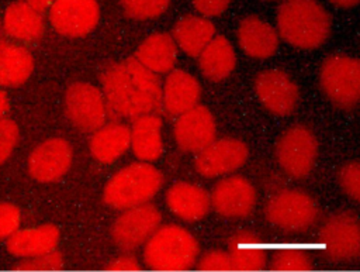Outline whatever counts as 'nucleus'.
Wrapping results in <instances>:
<instances>
[{
  "mask_svg": "<svg viewBox=\"0 0 360 272\" xmlns=\"http://www.w3.org/2000/svg\"><path fill=\"white\" fill-rule=\"evenodd\" d=\"M21 214L17 206L11 203H0V241L8 240L18 228Z\"/></svg>",
  "mask_w": 360,
  "mask_h": 272,
  "instance_id": "34",
  "label": "nucleus"
},
{
  "mask_svg": "<svg viewBox=\"0 0 360 272\" xmlns=\"http://www.w3.org/2000/svg\"><path fill=\"white\" fill-rule=\"evenodd\" d=\"M193 4L204 17H217L228 8L231 0H193Z\"/></svg>",
  "mask_w": 360,
  "mask_h": 272,
  "instance_id": "36",
  "label": "nucleus"
},
{
  "mask_svg": "<svg viewBox=\"0 0 360 272\" xmlns=\"http://www.w3.org/2000/svg\"><path fill=\"white\" fill-rule=\"evenodd\" d=\"M198 252V242L190 231L166 224L159 225L143 245V262L152 271H188L195 265Z\"/></svg>",
  "mask_w": 360,
  "mask_h": 272,
  "instance_id": "3",
  "label": "nucleus"
},
{
  "mask_svg": "<svg viewBox=\"0 0 360 272\" xmlns=\"http://www.w3.org/2000/svg\"><path fill=\"white\" fill-rule=\"evenodd\" d=\"M72 158V147L66 140L51 138L30 154L28 172L38 182H55L69 171Z\"/></svg>",
  "mask_w": 360,
  "mask_h": 272,
  "instance_id": "15",
  "label": "nucleus"
},
{
  "mask_svg": "<svg viewBox=\"0 0 360 272\" xmlns=\"http://www.w3.org/2000/svg\"><path fill=\"white\" fill-rule=\"evenodd\" d=\"M59 242V230L53 224L31 228H18L7 240V251L17 258H34L55 251Z\"/></svg>",
  "mask_w": 360,
  "mask_h": 272,
  "instance_id": "20",
  "label": "nucleus"
},
{
  "mask_svg": "<svg viewBox=\"0 0 360 272\" xmlns=\"http://www.w3.org/2000/svg\"><path fill=\"white\" fill-rule=\"evenodd\" d=\"M255 90L263 106L276 116H288L297 107L298 87L283 70L260 72L255 79Z\"/></svg>",
  "mask_w": 360,
  "mask_h": 272,
  "instance_id": "14",
  "label": "nucleus"
},
{
  "mask_svg": "<svg viewBox=\"0 0 360 272\" xmlns=\"http://www.w3.org/2000/svg\"><path fill=\"white\" fill-rule=\"evenodd\" d=\"M131 147V128L122 123H104L93 131L90 140L91 155L101 163H112Z\"/></svg>",
  "mask_w": 360,
  "mask_h": 272,
  "instance_id": "21",
  "label": "nucleus"
},
{
  "mask_svg": "<svg viewBox=\"0 0 360 272\" xmlns=\"http://www.w3.org/2000/svg\"><path fill=\"white\" fill-rule=\"evenodd\" d=\"M107 271H139L141 265L138 264V261L134 256L129 255H122L118 256L115 259H112L107 268Z\"/></svg>",
  "mask_w": 360,
  "mask_h": 272,
  "instance_id": "37",
  "label": "nucleus"
},
{
  "mask_svg": "<svg viewBox=\"0 0 360 272\" xmlns=\"http://www.w3.org/2000/svg\"><path fill=\"white\" fill-rule=\"evenodd\" d=\"M18 141V127L10 118H0V165H3Z\"/></svg>",
  "mask_w": 360,
  "mask_h": 272,
  "instance_id": "33",
  "label": "nucleus"
},
{
  "mask_svg": "<svg viewBox=\"0 0 360 272\" xmlns=\"http://www.w3.org/2000/svg\"><path fill=\"white\" fill-rule=\"evenodd\" d=\"M197 268L200 271H232V261L229 252L224 251H210L198 262Z\"/></svg>",
  "mask_w": 360,
  "mask_h": 272,
  "instance_id": "35",
  "label": "nucleus"
},
{
  "mask_svg": "<svg viewBox=\"0 0 360 272\" xmlns=\"http://www.w3.org/2000/svg\"><path fill=\"white\" fill-rule=\"evenodd\" d=\"M214 24L200 16H186L173 27V38L179 48L190 56H198L215 37Z\"/></svg>",
  "mask_w": 360,
  "mask_h": 272,
  "instance_id": "26",
  "label": "nucleus"
},
{
  "mask_svg": "<svg viewBox=\"0 0 360 272\" xmlns=\"http://www.w3.org/2000/svg\"><path fill=\"white\" fill-rule=\"evenodd\" d=\"M34 69L31 52L17 44L0 41V87H15L27 82Z\"/></svg>",
  "mask_w": 360,
  "mask_h": 272,
  "instance_id": "25",
  "label": "nucleus"
},
{
  "mask_svg": "<svg viewBox=\"0 0 360 272\" xmlns=\"http://www.w3.org/2000/svg\"><path fill=\"white\" fill-rule=\"evenodd\" d=\"M65 103L69 120L84 132L96 131L105 123L108 110L104 93L90 83H73L66 92Z\"/></svg>",
  "mask_w": 360,
  "mask_h": 272,
  "instance_id": "9",
  "label": "nucleus"
},
{
  "mask_svg": "<svg viewBox=\"0 0 360 272\" xmlns=\"http://www.w3.org/2000/svg\"><path fill=\"white\" fill-rule=\"evenodd\" d=\"M198 65L202 75L210 80H224L232 73L236 65V55L232 44L224 35L214 37L198 55Z\"/></svg>",
  "mask_w": 360,
  "mask_h": 272,
  "instance_id": "27",
  "label": "nucleus"
},
{
  "mask_svg": "<svg viewBox=\"0 0 360 272\" xmlns=\"http://www.w3.org/2000/svg\"><path fill=\"white\" fill-rule=\"evenodd\" d=\"M277 32L301 49L319 48L330 35L332 18L318 0H284L277 8Z\"/></svg>",
  "mask_w": 360,
  "mask_h": 272,
  "instance_id": "2",
  "label": "nucleus"
},
{
  "mask_svg": "<svg viewBox=\"0 0 360 272\" xmlns=\"http://www.w3.org/2000/svg\"><path fill=\"white\" fill-rule=\"evenodd\" d=\"M248 155V147L240 140L231 137L214 140L197 152L195 169L208 179L225 176L239 169L246 162Z\"/></svg>",
  "mask_w": 360,
  "mask_h": 272,
  "instance_id": "11",
  "label": "nucleus"
},
{
  "mask_svg": "<svg viewBox=\"0 0 360 272\" xmlns=\"http://www.w3.org/2000/svg\"><path fill=\"white\" fill-rule=\"evenodd\" d=\"M24 1H27L31 7H34L39 13L45 11L46 8H49L55 3V0H24Z\"/></svg>",
  "mask_w": 360,
  "mask_h": 272,
  "instance_id": "38",
  "label": "nucleus"
},
{
  "mask_svg": "<svg viewBox=\"0 0 360 272\" xmlns=\"http://www.w3.org/2000/svg\"><path fill=\"white\" fill-rule=\"evenodd\" d=\"M163 185L162 173L141 161L120 169L104 187V202L115 210H127L150 202Z\"/></svg>",
  "mask_w": 360,
  "mask_h": 272,
  "instance_id": "4",
  "label": "nucleus"
},
{
  "mask_svg": "<svg viewBox=\"0 0 360 272\" xmlns=\"http://www.w3.org/2000/svg\"><path fill=\"white\" fill-rule=\"evenodd\" d=\"M264 216L269 223L283 231L304 233L315 224L318 207L308 193L284 189L269 199Z\"/></svg>",
  "mask_w": 360,
  "mask_h": 272,
  "instance_id": "6",
  "label": "nucleus"
},
{
  "mask_svg": "<svg viewBox=\"0 0 360 272\" xmlns=\"http://www.w3.org/2000/svg\"><path fill=\"white\" fill-rule=\"evenodd\" d=\"M229 256L235 271H262L267 264V254L262 248V238L250 231H240L229 240Z\"/></svg>",
  "mask_w": 360,
  "mask_h": 272,
  "instance_id": "28",
  "label": "nucleus"
},
{
  "mask_svg": "<svg viewBox=\"0 0 360 272\" xmlns=\"http://www.w3.org/2000/svg\"><path fill=\"white\" fill-rule=\"evenodd\" d=\"M328 1L340 8H352L357 4H360V0H328Z\"/></svg>",
  "mask_w": 360,
  "mask_h": 272,
  "instance_id": "39",
  "label": "nucleus"
},
{
  "mask_svg": "<svg viewBox=\"0 0 360 272\" xmlns=\"http://www.w3.org/2000/svg\"><path fill=\"white\" fill-rule=\"evenodd\" d=\"M98 16L100 10L96 0H55L49 11L53 28L72 38L91 32L98 23Z\"/></svg>",
  "mask_w": 360,
  "mask_h": 272,
  "instance_id": "13",
  "label": "nucleus"
},
{
  "mask_svg": "<svg viewBox=\"0 0 360 272\" xmlns=\"http://www.w3.org/2000/svg\"><path fill=\"white\" fill-rule=\"evenodd\" d=\"M131 148L136 158L145 162L156 161L163 152L162 120L156 114H143L131 127Z\"/></svg>",
  "mask_w": 360,
  "mask_h": 272,
  "instance_id": "22",
  "label": "nucleus"
},
{
  "mask_svg": "<svg viewBox=\"0 0 360 272\" xmlns=\"http://www.w3.org/2000/svg\"><path fill=\"white\" fill-rule=\"evenodd\" d=\"M166 204L177 218L187 223H194L208 214L211 207V196L198 185L177 182L166 192Z\"/></svg>",
  "mask_w": 360,
  "mask_h": 272,
  "instance_id": "17",
  "label": "nucleus"
},
{
  "mask_svg": "<svg viewBox=\"0 0 360 272\" xmlns=\"http://www.w3.org/2000/svg\"><path fill=\"white\" fill-rule=\"evenodd\" d=\"M278 32L267 21L257 16L245 17L238 27V42L240 49L250 58L267 59L278 48Z\"/></svg>",
  "mask_w": 360,
  "mask_h": 272,
  "instance_id": "18",
  "label": "nucleus"
},
{
  "mask_svg": "<svg viewBox=\"0 0 360 272\" xmlns=\"http://www.w3.org/2000/svg\"><path fill=\"white\" fill-rule=\"evenodd\" d=\"M108 114L114 118H136L162 106V85L156 73L136 58L108 66L101 78Z\"/></svg>",
  "mask_w": 360,
  "mask_h": 272,
  "instance_id": "1",
  "label": "nucleus"
},
{
  "mask_svg": "<svg viewBox=\"0 0 360 272\" xmlns=\"http://www.w3.org/2000/svg\"><path fill=\"white\" fill-rule=\"evenodd\" d=\"M319 241L332 261H350L360 256V220L352 211L329 216L319 231Z\"/></svg>",
  "mask_w": 360,
  "mask_h": 272,
  "instance_id": "8",
  "label": "nucleus"
},
{
  "mask_svg": "<svg viewBox=\"0 0 360 272\" xmlns=\"http://www.w3.org/2000/svg\"><path fill=\"white\" fill-rule=\"evenodd\" d=\"M318 154L315 135L302 125L288 128L276 144V158L281 169L291 178L301 179L312 171Z\"/></svg>",
  "mask_w": 360,
  "mask_h": 272,
  "instance_id": "7",
  "label": "nucleus"
},
{
  "mask_svg": "<svg viewBox=\"0 0 360 272\" xmlns=\"http://www.w3.org/2000/svg\"><path fill=\"white\" fill-rule=\"evenodd\" d=\"M8 109V99H7V94L0 90V118L3 117V114L7 111Z\"/></svg>",
  "mask_w": 360,
  "mask_h": 272,
  "instance_id": "40",
  "label": "nucleus"
},
{
  "mask_svg": "<svg viewBox=\"0 0 360 272\" xmlns=\"http://www.w3.org/2000/svg\"><path fill=\"white\" fill-rule=\"evenodd\" d=\"M200 96L198 80L186 70L173 69L162 87V106L170 116H180L195 107Z\"/></svg>",
  "mask_w": 360,
  "mask_h": 272,
  "instance_id": "19",
  "label": "nucleus"
},
{
  "mask_svg": "<svg viewBox=\"0 0 360 272\" xmlns=\"http://www.w3.org/2000/svg\"><path fill=\"white\" fill-rule=\"evenodd\" d=\"M3 28L8 37L30 42L42 35L44 20L41 13L27 1H15L10 4L4 13Z\"/></svg>",
  "mask_w": 360,
  "mask_h": 272,
  "instance_id": "24",
  "label": "nucleus"
},
{
  "mask_svg": "<svg viewBox=\"0 0 360 272\" xmlns=\"http://www.w3.org/2000/svg\"><path fill=\"white\" fill-rule=\"evenodd\" d=\"M270 1H276V0H270Z\"/></svg>",
  "mask_w": 360,
  "mask_h": 272,
  "instance_id": "41",
  "label": "nucleus"
},
{
  "mask_svg": "<svg viewBox=\"0 0 360 272\" xmlns=\"http://www.w3.org/2000/svg\"><path fill=\"white\" fill-rule=\"evenodd\" d=\"M170 0H121V4L131 18L149 20L159 17L169 7Z\"/></svg>",
  "mask_w": 360,
  "mask_h": 272,
  "instance_id": "30",
  "label": "nucleus"
},
{
  "mask_svg": "<svg viewBox=\"0 0 360 272\" xmlns=\"http://www.w3.org/2000/svg\"><path fill=\"white\" fill-rule=\"evenodd\" d=\"M211 206L222 217L245 218L256 206V190L243 176H226L214 186Z\"/></svg>",
  "mask_w": 360,
  "mask_h": 272,
  "instance_id": "12",
  "label": "nucleus"
},
{
  "mask_svg": "<svg viewBox=\"0 0 360 272\" xmlns=\"http://www.w3.org/2000/svg\"><path fill=\"white\" fill-rule=\"evenodd\" d=\"M173 134L181 151L200 152L215 140L217 127L214 116L207 107L197 104L177 116Z\"/></svg>",
  "mask_w": 360,
  "mask_h": 272,
  "instance_id": "16",
  "label": "nucleus"
},
{
  "mask_svg": "<svg viewBox=\"0 0 360 272\" xmlns=\"http://www.w3.org/2000/svg\"><path fill=\"white\" fill-rule=\"evenodd\" d=\"M160 220L159 210L149 203L122 210L112 225V240L121 249L134 251L146 244Z\"/></svg>",
  "mask_w": 360,
  "mask_h": 272,
  "instance_id": "10",
  "label": "nucleus"
},
{
  "mask_svg": "<svg viewBox=\"0 0 360 272\" xmlns=\"http://www.w3.org/2000/svg\"><path fill=\"white\" fill-rule=\"evenodd\" d=\"M135 58L150 72L159 75L173 70L177 58V44L166 32L149 35L138 47Z\"/></svg>",
  "mask_w": 360,
  "mask_h": 272,
  "instance_id": "23",
  "label": "nucleus"
},
{
  "mask_svg": "<svg viewBox=\"0 0 360 272\" xmlns=\"http://www.w3.org/2000/svg\"><path fill=\"white\" fill-rule=\"evenodd\" d=\"M323 93L340 109H352L360 101V59L347 55L328 56L319 73Z\"/></svg>",
  "mask_w": 360,
  "mask_h": 272,
  "instance_id": "5",
  "label": "nucleus"
},
{
  "mask_svg": "<svg viewBox=\"0 0 360 272\" xmlns=\"http://www.w3.org/2000/svg\"><path fill=\"white\" fill-rule=\"evenodd\" d=\"M270 268L273 271H311L312 261L301 249H278L273 254Z\"/></svg>",
  "mask_w": 360,
  "mask_h": 272,
  "instance_id": "29",
  "label": "nucleus"
},
{
  "mask_svg": "<svg viewBox=\"0 0 360 272\" xmlns=\"http://www.w3.org/2000/svg\"><path fill=\"white\" fill-rule=\"evenodd\" d=\"M339 183L346 194L360 202V162H349L339 171Z\"/></svg>",
  "mask_w": 360,
  "mask_h": 272,
  "instance_id": "32",
  "label": "nucleus"
},
{
  "mask_svg": "<svg viewBox=\"0 0 360 272\" xmlns=\"http://www.w3.org/2000/svg\"><path fill=\"white\" fill-rule=\"evenodd\" d=\"M63 266L60 254L52 251L34 258H24L18 262L14 269L17 271H59Z\"/></svg>",
  "mask_w": 360,
  "mask_h": 272,
  "instance_id": "31",
  "label": "nucleus"
}]
</instances>
